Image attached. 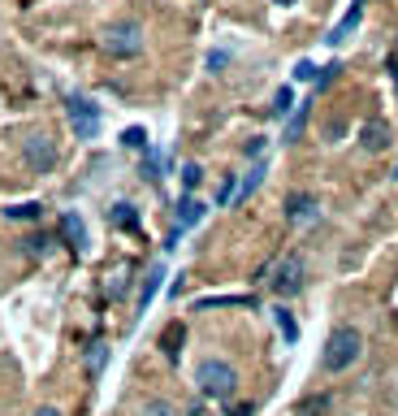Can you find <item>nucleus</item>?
Listing matches in <instances>:
<instances>
[{
  "label": "nucleus",
  "instance_id": "nucleus-1",
  "mask_svg": "<svg viewBox=\"0 0 398 416\" xmlns=\"http://www.w3.org/2000/svg\"><path fill=\"white\" fill-rule=\"evenodd\" d=\"M360 355H364V334H360L355 326H337V330L329 334L320 360H325V369H329V373H347Z\"/></svg>",
  "mask_w": 398,
  "mask_h": 416
},
{
  "label": "nucleus",
  "instance_id": "nucleus-2",
  "mask_svg": "<svg viewBox=\"0 0 398 416\" xmlns=\"http://www.w3.org/2000/svg\"><path fill=\"white\" fill-rule=\"evenodd\" d=\"M195 386H199V395L225 403V399H234V390H239V373H234V364H225V360H199Z\"/></svg>",
  "mask_w": 398,
  "mask_h": 416
},
{
  "label": "nucleus",
  "instance_id": "nucleus-3",
  "mask_svg": "<svg viewBox=\"0 0 398 416\" xmlns=\"http://www.w3.org/2000/svg\"><path fill=\"white\" fill-rule=\"evenodd\" d=\"M303 274H308V269H303V256H299V251H290V256H281L277 265H268L260 278H268V286H273L281 299H290V295H299V291H303Z\"/></svg>",
  "mask_w": 398,
  "mask_h": 416
},
{
  "label": "nucleus",
  "instance_id": "nucleus-4",
  "mask_svg": "<svg viewBox=\"0 0 398 416\" xmlns=\"http://www.w3.org/2000/svg\"><path fill=\"white\" fill-rule=\"evenodd\" d=\"M104 48L112 52V57H139V52H143V22H117V26H108Z\"/></svg>",
  "mask_w": 398,
  "mask_h": 416
},
{
  "label": "nucleus",
  "instance_id": "nucleus-5",
  "mask_svg": "<svg viewBox=\"0 0 398 416\" xmlns=\"http://www.w3.org/2000/svg\"><path fill=\"white\" fill-rule=\"evenodd\" d=\"M70 126L78 139H95L100 135V109L87 95H70Z\"/></svg>",
  "mask_w": 398,
  "mask_h": 416
},
{
  "label": "nucleus",
  "instance_id": "nucleus-6",
  "mask_svg": "<svg viewBox=\"0 0 398 416\" xmlns=\"http://www.w3.org/2000/svg\"><path fill=\"white\" fill-rule=\"evenodd\" d=\"M22 156H26V170H31V174H48V170L56 165V147H52L48 135H31V139L22 143Z\"/></svg>",
  "mask_w": 398,
  "mask_h": 416
},
{
  "label": "nucleus",
  "instance_id": "nucleus-7",
  "mask_svg": "<svg viewBox=\"0 0 398 416\" xmlns=\"http://www.w3.org/2000/svg\"><path fill=\"white\" fill-rule=\"evenodd\" d=\"M360 18H364V0H351V9H347V18L337 22V26H333V31H329L325 39H329L333 48H337V43H342V39H347V35H351V31L360 26Z\"/></svg>",
  "mask_w": 398,
  "mask_h": 416
},
{
  "label": "nucleus",
  "instance_id": "nucleus-8",
  "mask_svg": "<svg viewBox=\"0 0 398 416\" xmlns=\"http://www.w3.org/2000/svg\"><path fill=\"white\" fill-rule=\"evenodd\" d=\"M286 217H290L295 226L316 222V199H312V195H290V199H286Z\"/></svg>",
  "mask_w": 398,
  "mask_h": 416
},
{
  "label": "nucleus",
  "instance_id": "nucleus-9",
  "mask_svg": "<svg viewBox=\"0 0 398 416\" xmlns=\"http://www.w3.org/2000/svg\"><path fill=\"white\" fill-rule=\"evenodd\" d=\"M204 213H208V208H204L199 199H191V195H187V199L178 204V234H187L191 226H199V222H204Z\"/></svg>",
  "mask_w": 398,
  "mask_h": 416
},
{
  "label": "nucleus",
  "instance_id": "nucleus-10",
  "mask_svg": "<svg viewBox=\"0 0 398 416\" xmlns=\"http://www.w3.org/2000/svg\"><path fill=\"white\" fill-rule=\"evenodd\" d=\"M160 282H164V265H152V269H147V282H143V291H139V312H147V308H152V299H156Z\"/></svg>",
  "mask_w": 398,
  "mask_h": 416
},
{
  "label": "nucleus",
  "instance_id": "nucleus-11",
  "mask_svg": "<svg viewBox=\"0 0 398 416\" xmlns=\"http://www.w3.org/2000/svg\"><path fill=\"white\" fill-rule=\"evenodd\" d=\"M264 174H268V170H264V161H256V165H251V174H247V178L234 187V199H230V204H243V199H247V195H251V191L264 182Z\"/></svg>",
  "mask_w": 398,
  "mask_h": 416
},
{
  "label": "nucleus",
  "instance_id": "nucleus-12",
  "mask_svg": "<svg viewBox=\"0 0 398 416\" xmlns=\"http://www.w3.org/2000/svg\"><path fill=\"white\" fill-rule=\"evenodd\" d=\"M329 407H333L329 395H308V399L295 403V416H329Z\"/></svg>",
  "mask_w": 398,
  "mask_h": 416
},
{
  "label": "nucleus",
  "instance_id": "nucleus-13",
  "mask_svg": "<svg viewBox=\"0 0 398 416\" xmlns=\"http://www.w3.org/2000/svg\"><path fill=\"white\" fill-rule=\"evenodd\" d=\"M256 299L251 295H208V299H195V308H251Z\"/></svg>",
  "mask_w": 398,
  "mask_h": 416
},
{
  "label": "nucleus",
  "instance_id": "nucleus-14",
  "mask_svg": "<svg viewBox=\"0 0 398 416\" xmlns=\"http://www.w3.org/2000/svg\"><path fill=\"white\" fill-rule=\"evenodd\" d=\"M360 143H364L368 152H381V147L389 143V130H385V122H368V126H364V139H360Z\"/></svg>",
  "mask_w": 398,
  "mask_h": 416
},
{
  "label": "nucleus",
  "instance_id": "nucleus-15",
  "mask_svg": "<svg viewBox=\"0 0 398 416\" xmlns=\"http://www.w3.org/2000/svg\"><path fill=\"white\" fill-rule=\"evenodd\" d=\"M61 234H66V243H70L74 251H78V247H83V239H87V230H83V222H78L74 213H70V217H61Z\"/></svg>",
  "mask_w": 398,
  "mask_h": 416
},
{
  "label": "nucleus",
  "instance_id": "nucleus-16",
  "mask_svg": "<svg viewBox=\"0 0 398 416\" xmlns=\"http://www.w3.org/2000/svg\"><path fill=\"white\" fill-rule=\"evenodd\" d=\"M108 222L122 226V230H135V226H139V213H135L130 204H117V208H108Z\"/></svg>",
  "mask_w": 398,
  "mask_h": 416
},
{
  "label": "nucleus",
  "instance_id": "nucleus-17",
  "mask_svg": "<svg viewBox=\"0 0 398 416\" xmlns=\"http://www.w3.org/2000/svg\"><path fill=\"white\" fill-rule=\"evenodd\" d=\"M182 338H187V330H182L178 321H174V326H169V330L160 334V347H164V355H169V360L178 355V343H182Z\"/></svg>",
  "mask_w": 398,
  "mask_h": 416
},
{
  "label": "nucleus",
  "instance_id": "nucleus-18",
  "mask_svg": "<svg viewBox=\"0 0 398 416\" xmlns=\"http://www.w3.org/2000/svg\"><path fill=\"white\" fill-rule=\"evenodd\" d=\"M277 330H281V338H286V343L299 338V326H295V317H290L286 308H277Z\"/></svg>",
  "mask_w": 398,
  "mask_h": 416
},
{
  "label": "nucleus",
  "instance_id": "nucleus-19",
  "mask_svg": "<svg viewBox=\"0 0 398 416\" xmlns=\"http://www.w3.org/2000/svg\"><path fill=\"white\" fill-rule=\"evenodd\" d=\"M290 109H295V91H290V87H281V91L273 95V113H277V118H286Z\"/></svg>",
  "mask_w": 398,
  "mask_h": 416
},
{
  "label": "nucleus",
  "instance_id": "nucleus-20",
  "mask_svg": "<svg viewBox=\"0 0 398 416\" xmlns=\"http://www.w3.org/2000/svg\"><path fill=\"white\" fill-rule=\"evenodd\" d=\"M122 143H126V147L147 152V130H143V126H126V130H122Z\"/></svg>",
  "mask_w": 398,
  "mask_h": 416
},
{
  "label": "nucleus",
  "instance_id": "nucleus-21",
  "mask_svg": "<svg viewBox=\"0 0 398 416\" xmlns=\"http://www.w3.org/2000/svg\"><path fill=\"white\" fill-rule=\"evenodd\" d=\"M308 113H312L308 104H299V109H295V118H290V126H286V139H295V135H299V130L308 126Z\"/></svg>",
  "mask_w": 398,
  "mask_h": 416
},
{
  "label": "nucleus",
  "instance_id": "nucleus-22",
  "mask_svg": "<svg viewBox=\"0 0 398 416\" xmlns=\"http://www.w3.org/2000/svg\"><path fill=\"white\" fill-rule=\"evenodd\" d=\"M199 182H204V170H199V165H182V187H187V191H195Z\"/></svg>",
  "mask_w": 398,
  "mask_h": 416
},
{
  "label": "nucleus",
  "instance_id": "nucleus-23",
  "mask_svg": "<svg viewBox=\"0 0 398 416\" xmlns=\"http://www.w3.org/2000/svg\"><path fill=\"white\" fill-rule=\"evenodd\" d=\"M143 178H152V182L160 178V152H147L143 156Z\"/></svg>",
  "mask_w": 398,
  "mask_h": 416
},
{
  "label": "nucleus",
  "instance_id": "nucleus-24",
  "mask_svg": "<svg viewBox=\"0 0 398 416\" xmlns=\"http://www.w3.org/2000/svg\"><path fill=\"white\" fill-rule=\"evenodd\" d=\"M316 74H320V70H316L312 61H299V66H295V83H316Z\"/></svg>",
  "mask_w": 398,
  "mask_h": 416
},
{
  "label": "nucleus",
  "instance_id": "nucleus-25",
  "mask_svg": "<svg viewBox=\"0 0 398 416\" xmlns=\"http://www.w3.org/2000/svg\"><path fill=\"white\" fill-rule=\"evenodd\" d=\"M143 416H174V407H169V403H160V399H152V403L143 407Z\"/></svg>",
  "mask_w": 398,
  "mask_h": 416
},
{
  "label": "nucleus",
  "instance_id": "nucleus-26",
  "mask_svg": "<svg viewBox=\"0 0 398 416\" xmlns=\"http://www.w3.org/2000/svg\"><path fill=\"white\" fill-rule=\"evenodd\" d=\"M39 208L43 204H18V208H9V217H39Z\"/></svg>",
  "mask_w": 398,
  "mask_h": 416
},
{
  "label": "nucleus",
  "instance_id": "nucleus-27",
  "mask_svg": "<svg viewBox=\"0 0 398 416\" xmlns=\"http://www.w3.org/2000/svg\"><path fill=\"white\" fill-rule=\"evenodd\" d=\"M225 61H230V57H225V52H212V57H208V70H212V74H216V70H221V66H225Z\"/></svg>",
  "mask_w": 398,
  "mask_h": 416
},
{
  "label": "nucleus",
  "instance_id": "nucleus-28",
  "mask_svg": "<svg viewBox=\"0 0 398 416\" xmlns=\"http://www.w3.org/2000/svg\"><path fill=\"white\" fill-rule=\"evenodd\" d=\"M251 412H256L251 403H243V407H230V416H251Z\"/></svg>",
  "mask_w": 398,
  "mask_h": 416
},
{
  "label": "nucleus",
  "instance_id": "nucleus-29",
  "mask_svg": "<svg viewBox=\"0 0 398 416\" xmlns=\"http://www.w3.org/2000/svg\"><path fill=\"white\" fill-rule=\"evenodd\" d=\"M35 416H61V412H52V407H39V412H35Z\"/></svg>",
  "mask_w": 398,
  "mask_h": 416
},
{
  "label": "nucleus",
  "instance_id": "nucleus-30",
  "mask_svg": "<svg viewBox=\"0 0 398 416\" xmlns=\"http://www.w3.org/2000/svg\"><path fill=\"white\" fill-rule=\"evenodd\" d=\"M273 5H295V0H273Z\"/></svg>",
  "mask_w": 398,
  "mask_h": 416
},
{
  "label": "nucleus",
  "instance_id": "nucleus-31",
  "mask_svg": "<svg viewBox=\"0 0 398 416\" xmlns=\"http://www.w3.org/2000/svg\"><path fill=\"white\" fill-rule=\"evenodd\" d=\"M394 178H398V170H394Z\"/></svg>",
  "mask_w": 398,
  "mask_h": 416
}]
</instances>
